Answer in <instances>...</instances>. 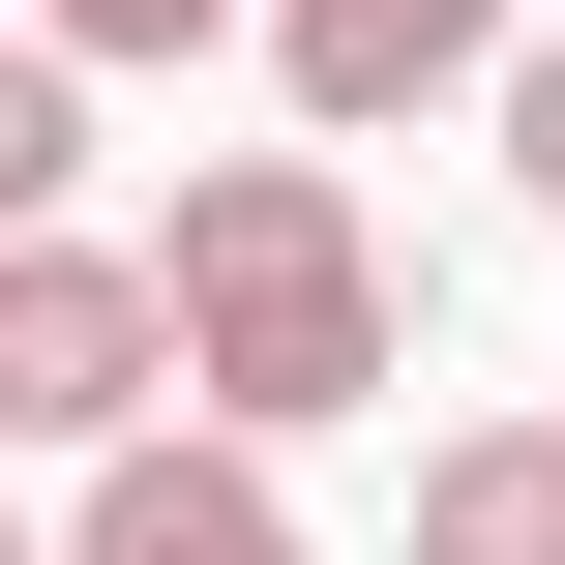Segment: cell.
Returning <instances> with one entry per match:
<instances>
[{
    "label": "cell",
    "instance_id": "8992f818",
    "mask_svg": "<svg viewBox=\"0 0 565 565\" xmlns=\"http://www.w3.org/2000/svg\"><path fill=\"white\" fill-rule=\"evenodd\" d=\"M60 179H89V60L0 0V209H60Z\"/></svg>",
    "mask_w": 565,
    "mask_h": 565
},
{
    "label": "cell",
    "instance_id": "5b68a950",
    "mask_svg": "<svg viewBox=\"0 0 565 565\" xmlns=\"http://www.w3.org/2000/svg\"><path fill=\"white\" fill-rule=\"evenodd\" d=\"M417 565H565V417H447L417 447Z\"/></svg>",
    "mask_w": 565,
    "mask_h": 565
},
{
    "label": "cell",
    "instance_id": "52a82bcc",
    "mask_svg": "<svg viewBox=\"0 0 565 565\" xmlns=\"http://www.w3.org/2000/svg\"><path fill=\"white\" fill-rule=\"evenodd\" d=\"M30 30H60V60L119 89V60H209V30H268V0H30Z\"/></svg>",
    "mask_w": 565,
    "mask_h": 565
},
{
    "label": "cell",
    "instance_id": "9c48e42d",
    "mask_svg": "<svg viewBox=\"0 0 565 565\" xmlns=\"http://www.w3.org/2000/svg\"><path fill=\"white\" fill-rule=\"evenodd\" d=\"M0 565H60V536H30V507H0Z\"/></svg>",
    "mask_w": 565,
    "mask_h": 565
},
{
    "label": "cell",
    "instance_id": "277c9868",
    "mask_svg": "<svg viewBox=\"0 0 565 565\" xmlns=\"http://www.w3.org/2000/svg\"><path fill=\"white\" fill-rule=\"evenodd\" d=\"M507 30H536V0H268V89H298L328 149H387V119H447Z\"/></svg>",
    "mask_w": 565,
    "mask_h": 565
},
{
    "label": "cell",
    "instance_id": "7a4b0ae2",
    "mask_svg": "<svg viewBox=\"0 0 565 565\" xmlns=\"http://www.w3.org/2000/svg\"><path fill=\"white\" fill-rule=\"evenodd\" d=\"M119 417H179V298H149V238L0 209V447H119Z\"/></svg>",
    "mask_w": 565,
    "mask_h": 565
},
{
    "label": "cell",
    "instance_id": "ba28073f",
    "mask_svg": "<svg viewBox=\"0 0 565 565\" xmlns=\"http://www.w3.org/2000/svg\"><path fill=\"white\" fill-rule=\"evenodd\" d=\"M477 119H507V179H536V209H565V0H536V30H507V60H477Z\"/></svg>",
    "mask_w": 565,
    "mask_h": 565
},
{
    "label": "cell",
    "instance_id": "3957f363",
    "mask_svg": "<svg viewBox=\"0 0 565 565\" xmlns=\"http://www.w3.org/2000/svg\"><path fill=\"white\" fill-rule=\"evenodd\" d=\"M60 565H328V536H298V447L119 417V447H60Z\"/></svg>",
    "mask_w": 565,
    "mask_h": 565
},
{
    "label": "cell",
    "instance_id": "6da1fadb",
    "mask_svg": "<svg viewBox=\"0 0 565 565\" xmlns=\"http://www.w3.org/2000/svg\"><path fill=\"white\" fill-rule=\"evenodd\" d=\"M149 298H179V417H238V447H328V417L417 387V268H387V209H358L328 119L298 149H209L179 238H149Z\"/></svg>",
    "mask_w": 565,
    "mask_h": 565
}]
</instances>
